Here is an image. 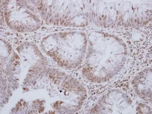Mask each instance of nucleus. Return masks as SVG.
Wrapping results in <instances>:
<instances>
[{"label": "nucleus", "instance_id": "1", "mask_svg": "<svg viewBox=\"0 0 152 114\" xmlns=\"http://www.w3.org/2000/svg\"><path fill=\"white\" fill-rule=\"evenodd\" d=\"M98 50L91 47L90 51L98 53L101 57L91 70L84 75L91 81L99 71L94 82H105L115 76L123 67L127 58L126 45L122 39L107 33L99 35Z\"/></svg>", "mask_w": 152, "mask_h": 114}, {"label": "nucleus", "instance_id": "2", "mask_svg": "<svg viewBox=\"0 0 152 114\" xmlns=\"http://www.w3.org/2000/svg\"><path fill=\"white\" fill-rule=\"evenodd\" d=\"M132 84L141 99L152 102V69L146 68L140 71L133 79Z\"/></svg>", "mask_w": 152, "mask_h": 114}]
</instances>
